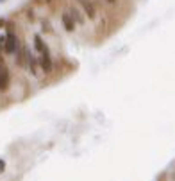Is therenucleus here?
Returning a JSON list of instances; mask_svg holds the SVG:
<instances>
[{"mask_svg":"<svg viewBox=\"0 0 175 181\" xmlns=\"http://www.w3.org/2000/svg\"><path fill=\"white\" fill-rule=\"evenodd\" d=\"M105 2H109V4H114V2H116V0H105Z\"/></svg>","mask_w":175,"mask_h":181,"instance_id":"nucleus-11","label":"nucleus"},{"mask_svg":"<svg viewBox=\"0 0 175 181\" xmlns=\"http://www.w3.org/2000/svg\"><path fill=\"white\" fill-rule=\"evenodd\" d=\"M61 20H63V25H64L66 31H73L75 29V20H73V16L70 13H63Z\"/></svg>","mask_w":175,"mask_h":181,"instance_id":"nucleus-4","label":"nucleus"},{"mask_svg":"<svg viewBox=\"0 0 175 181\" xmlns=\"http://www.w3.org/2000/svg\"><path fill=\"white\" fill-rule=\"evenodd\" d=\"M4 169H6V163H4V161L0 160V174H2V172H4Z\"/></svg>","mask_w":175,"mask_h":181,"instance_id":"nucleus-10","label":"nucleus"},{"mask_svg":"<svg viewBox=\"0 0 175 181\" xmlns=\"http://www.w3.org/2000/svg\"><path fill=\"white\" fill-rule=\"evenodd\" d=\"M70 14H72L73 18L79 22V23H84V18H82V16H79V11H77V9H72V13H70Z\"/></svg>","mask_w":175,"mask_h":181,"instance_id":"nucleus-9","label":"nucleus"},{"mask_svg":"<svg viewBox=\"0 0 175 181\" xmlns=\"http://www.w3.org/2000/svg\"><path fill=\"white\" fill-rule=\"evenodd\" d=\"M25 59H29V54H27V49L25 47H20L18 49V65H25Z\"/></svg>","mask_w":175,"mask_h":181,"instance_id":"nucleus-6","label":"nucleus"},{"mask_svg":"<svg viewBox=\"0 0 175 181\" xmlns=\"http://www.w3.org/2000/svg\"><path fill=\"white\" fill-rule=\"evenodd\" d=\"M9 72H7V70H2V72H0V90H2V92H4V90H7V88H9Z\"/></svg>","mask_w":175,"mask_h":181,"instance_id":"nucleus-5","label":"nucleus"},{"mask_svg":"<svg viewBox=\"0 0 175 181\" xmlns=\"http://www.w3.org/2000/svg\"><path fill=\"white\" fill-rule=\"evenodd\" d=\"M34 47H36V50H38V52H43V50L47 49V47L43 45V40H41V36H40V34H36V36H34Z\"/></svg>","mask_w":175,"mask_h":181,"instance_id":"nucleus-7","label":"nucleus"},{"mask_svg":"<svg viewBox=\"0 0 175 181\" xmlns=\"http://www.w3.org/2000/svg\"><path fill=\"white\" fill-rule=\"evenodd\" d=\"M40 65H41L43 72L45 74H50L52 72V57H50V52H48V49H45L40 56Z\"/></svg>","mask_w":175,"mask_h":181,"instance_id":"nucleus-1","label":"nucleus"},{"mask_svg":"<svg viewBox=\"0 0 175 181\" xmlns=\"http://www.w3.org/2000/svg\"><path fill=\"white\" fill-rule=\"evenodd\" d=\"M79 4L82 6L84 13L89 16V18H95V14H97V11H95V6H93L91 0H79Z\"/></svg>","mask_w":175,"mask_h":181,"instance_id":"nucleus-3","label":"nucleus"},{"mask_svg":"<svg viewBox=\"0 0 175 181\" xmlns=\"http://www.w3.org/2000/svg\"><path fill=\"white\" fill-rule=\"evenodd\" d=\"M4 49H6L7 54L16 52V49H18V40H16V36H14L11 31L7 32V38H6V41H4Z\"/></svg>","mask_w":175,"mask_h":181,"instance_id":"nucleus-2","label":"nucleus"},{"mask_svg":"<svg viewBox=\"0 0 175 181\" xmlns=\"http://www.w3.org/2000/svg\"><path fill=\"white\" fill-rule=\"evenodd\" d=\"M29 66H31V72L34 75L38 74V61H36V57H34V56H29Z\"/></svg>","mask_w":175,"mask_h":181,"instance_id":"nucleus-8","label":"nucleus"}]
</instances>
